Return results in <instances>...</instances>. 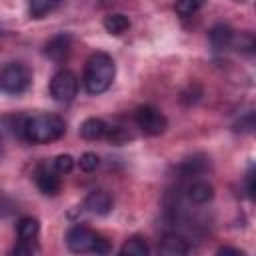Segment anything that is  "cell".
Wrapping results in <instances>:
<instances>
[{"label":"cell","instance_id":"cell-9","mask_svg":"<svg viewBox=\"0 0 256 256\" xmlns=\"http://www.w3.org/2000/svg\"><path fill=\"white\" fill-rule=\"evenodd\" d=\"M70 50H72V36L70 34H58V36H54V38H50L46 42V50L44 52H46V56L50 60L60 64V62H64L68 58Z\"/></svg>","mask_w":256,"mask_h":256},{"label":"cell","instance_id":"cell-19","mask_svg":"<svg viewBox=\"0 0 256 256\" xmlns=\"http://www.w3.org/2000/svg\"><path fill=\"white\" fill-rule=\"evenodd\" d=\"M200 4H202V0H176L174 8H176V14H180L182 18H188L198 12Z\"/></svg>","mask_w":256,"mask_h":256},{"label":"cell","instance_id":"cell-1","mask_svg":"<svg viewBox=\"0 0 256 256\" xmlns=\"http://www.w3.org/2000/svg\"><path fill=\"white\" fill-rule=\"evenodd\" d=\"M66 132V122L58 114H34L24 118L22 134L32 144H48L62 138Z\"/></svg>","mask_w":256,"mask_h":256},{"label":"cell","instance_id":"cell-17","mask_svg":"<svg viewBox=\"0 0 256 256\" xmlns=\"http://www.w3.org/2000/svg\"><path fill=\"white\" fill-rule=\"evenodd\" d=\"M58 0H28V10L32 18H44L48 12L56 8Z\"/></svg>","mask_w":256,"mask_h":256},{"label":"cell","instance_id":"cell-4","mask_svg":"<svg viewBox=\"0 0 256 256\" xmlns=\"http://www.w3.org/2000/svg\"><path fill=\"white\" fill-rule=\"evenodd\" d=\"M32 82V72L22 62H10L0 72V88L8 94H22Z\"/></svg>","mask_w":256,"mask_h":256},{"label":"cell","instance_id":"cell-10","mask_svg":"<svg viewBox=\"0 0 256 256\" xmlns=\"http://www.w3.org/2000/svg\"><path fill=\"white\" fill-rule=\"evenodd\" d=\"M208 38H210V44H212L214 50H226L234 44V32L226 24H216L208 32Z\"/></svg>","mask_w":256,"mask_h":256},{"label":"cell","instance_id":"cell-8","mask_svg":"<svg viewBox=\"0 0 256 256\" xmlns=\"http://www.w3.org/2000/svg\"><path fill=\"white\" fill-rule=\"evenodd\" d=\"M34 180H36L38 190H40L44 196H56V194L60 192V188H62L60 174H58L54 168L50 170V168H46V166H40V168L36 170Z\"/></svg>","mask_w":256,"mask_h":256},{"label":"cell","instance_id":"cell-11","mask_svg":"<svg viewBox=\"0 0 256 256\" xmlns=\"http://www.w3.org/2000/svg\"><path fill=\"white\" fill-rule=\"evenodd\" d=\"M108 132V126L102 118H86L80 126V136L86 140H100Z\"/></svg>","mask_w":256,"mask_h":256},{"label":"cell","instance_id":"cell-2","mask_svg":"<svg viewBox=\"0 0 256 256\" xmlns=\"http://www.w3.org/2000/svg\"><path fill=\"white\" fill-rule=\"evenodd\" d=\"M116 74V66L110 54L106 52H94L86 60L84 68V86L88 94H102L110 88Z\"/></svg>","mask_w":256,"mask_h":256},{"label":"cell","instance_id":"cell-6","mask_svg":"<svg viewBox=\"0 0 256 256\" xmlns=\"http://www.w3.org/2000/svg\"><path fill=\"white\" fill-rule=\"evenodd\" d=\"M134 122L148 136H160L168 128L166 116L154 106H140L134 114Z\"/></svg>","mask_w":256,"mask_h":256},{"label":"cell","instance_id":"cell-20","mask_svg":"<svg viewBox=\"0 0 256 256\" xmlns=\"http://www.w3.org/2000/svg\"><path fill=\"white\" fill-rule=\"evenodd\" d=\"M54 170L58 172V174H68L72 168H74V158L70 156V154H58L56 158H54Z\"/></svg>","mask_w":256,"mask_h":256},{"label":"cell","instance_id":"cell-21","mask_svg":"<svg viewBox=\"0 0 256 256\" xmlns=\"http://www.w3.org/2000/svg\"><path fill=\"white\" fill-rule=\"evenodd\" d=\"M80 168L82 170H86V172H92V170H96L98 168V164H100V160H98V156L94 154V152H84L82 156H80Z\"/></svg>","mask_w":256,"mask_h":256},{"label":"cell","instance_id":"cell-16","mask_svg":"<svg viewBox=\"0 0 256 256\" xmlns=\"http://www.w3.org/2000/svg\"><path fill=\"white\" fill-rule=\"evenodd\" d=\"M148 252H150V248L140 236L126 240V244L120 248V254H124V256H146Z\"/></svg>","mask_w":256,"mask_h":256},{"label":"cell","instance_id":"cell-3","mask_svg":"<svg viewBox=\"0 0 256 256\" xmlns=\"http://www.w3.org/2000/svg\"><path fill=\"white\" fill-rule=\"evenodd\" d=\"M66 246L70 252L76 254H86V252H96V254H108L110 252V242L94 232L88 226L76 224L66 232Z\"/></svg>","mask_w":256,"mask_h":256},{"label":"cell","instance_id":"cell-13","mask_svg":"<svg viewBox=\"0 0 256 256\" xmlns=\"http://www.w3.org/2000/svg\"><path fill=\"white\" fill-rule=\"evenodd\" d=\"M188 198H190L192 202H196V204H206L208 200L214 198V188H212V184H208V182H204V180H198V182L190 184V188H188Z\"/></svg>","mask_w":256,"mask_h":256},{"label":"cell","instance_id":"cell-5","mask_svg":"<svg viewBox=\"0 0 256 256\" xmlns=\"http://www.w3.org/2000/svg\"><path fill=\"white\" fill-rule=\"evenodd\" d=\"M50 94L56 102H62V104H68L76 98L78 94V78L74 72L70 70H60L52 76L50 80Z\"/></svg>","mask_w":256,"mask_h":256},{"label":"cell","instance_id":"cell-18","mask_svg":"<svg viewBox=\"0 0 256 256\" xmlns=\"http://www.w3.org/2000/svg\"><path fill=\"white\" fill-rule=\"evenodd\" d=\"M204 170H206V158L204 156H194V158H188L180 164V172L184 176H196Z\"/></svg>","mask_w":256,"mask_h":256},{"label":"cell","instance_id":"cell-22","mask_svg":"<svg viewBox=\"0 0 256 256\" xmlns=\"http://www.w3.org/2000/svg\"><path fill=\"white\" fill-rule=\"evenodd\" d=\"M218 254H236V256H244V252L236 250V248H220Z\"/></svg>","mask_w":256,"mask_h":256},{"label":"cell","instance_id":"cell-12","mask_svg":"<svg viewBox=\"0 0 256 256\" xmlns=\"http://www.w3.org/2000/svg\"><path fill=\"white\" fill-rule=\"evenodd\" d=\"M188 244L182 236L178 234H166L160 242V252L168 254V256H180V254H188Z\"/></svg>","mask_w":256,"mask_h":256},{"label":"cell","instance_id":"cell-15","mask_svg":"<svg viewBox=\"0 0 256 256\" xmlns=\"http://www.w3.org/2000/svg\"><path fill=\"white\" fill-rule=\"evenodd\" d=\"M18 238L20 240H28V242H34L38 238V232H40V222L32 216H26L18 222Z\"/></svg>","mask_w":256,"mask_h":256},{"label":"cell","instance_id":"cell-7","mask_svg":"<svg viewBox=\"0 0 256 256\" xmlns=\"http://www.w3.org/2000/svg\"><path fill=\"white\" fill-rule=\"evenodd\" d=\"M84 210L86 212H90V214H96V216H106L110 210H112V206H114V200H112V196H110V192L108 190H102V188H98V190H92L86 198H84Z\"/></svg>","mask_w":256,"mask_h":256},{"label":"cell","instance_id":"cell-14","mask_svg":"<svg viewBox=\"0 0 256 256\" xmlns=\"http://www.w3.org/2000/svg\"><path fill=\"white\" fill-rule=\"evenodd\" d=\"M102 24H104L106 32H110V34H114V36L124 34V32L130 28V20H128L124 14H120V12L106 14V16H104V20H102Z\"/></svg>","mask_w":256,"mask_h":256}]
</instances>
